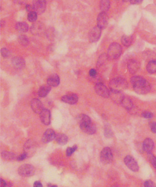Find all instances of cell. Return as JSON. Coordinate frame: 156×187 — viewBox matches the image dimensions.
Segmentation results:
<instances>
[{
  "label": "cell",
  "instance_id": "f6af8a7d",
  "mask_svg": "<svg viewBox=\"0 0 156 187\" xmlns=\"http://www.w3.org/2000/svg\"><path fill=\"white\" fill-rule=\"evenodd\" d=\"M26 9L27 10V11L29 13L34 11V8H33V6H32L31 5H29V4L26 5Z\"/></svg>",
  "mask_w": 156,
  "mask_h": 187
},
{
  "label": "cell",
  "instance_id": "bcb514c9",
  "mask_svg": "<svg viewBox=\"0 0 156 187\" xmlns=\"http://www.w3.org/2000/svg\"><path fill=\"white\" fill-rule=\"evenodd\" d=\"M34 187H43V185L40 181H36L34 184Z\"/></svg>",
  "mask_w": 156,
  "mask_h": 187
},
{
  "label": "cell",
  "instance_id": "6da1fadb",
  "mask_svg": "<svg viewBox=\"0 0 156 187\" xmlns=\"http://www.w3.org/2000/svg\"><path fill=\"white\" fill-rule=\"evenodd\" d=\"M131 82L134 91L139 94H146L150 92L151 86L147 80L140 76H134L131 78Z\"/></svg>",
  "mask_w": 156,
  "mask_h": 187
},
{
  "label": "cell",
  "instance_id": "5b68a950",
  "mask_svg": "<svg viewBox=\"0 0 156 187\" xmlns=\"http://www.w3.org/2000/svg\"><path fill=\"white\" fill-rule=\"evenodd\" d=\"M18 173L21 176L23 177H31L34 175L35 169L34 167L28 164L21 165L18 169Z\"/></svg>",
  "mask_w": 156,
  "mask_h": 187
},
{
  "label": "cell",
  "instance_id": "7c38bea8",
  "mask_svg": "<svg viewBox=\"0 0 156 187\" xmlns=\"http://www.w3.org/2000/svg\"><path fill=\"white\" fill-rule=\"evenodd\" d=\"M33 8L34 12L37 14L44 13L46 8V1L44 0H37L34 2Z\"/></svg>",
  "mask_w": 156,
  "mask_h": 187
},
{
  "label": "cell",
  "instance_id": "44dd1931",
  "mask_svg": "<svg viewBox=\"0 0 156 187\" xmlns=\"http://www.w3.org/2000/svg\"><path fill=\"white\" fill-rule=\"evenodd\" d=\"M109 97L112 99L114 102L116 103L121 104L122 100L125 97V96L122 92H113L110 91Z\"/></svg>",
  "mask_w": 156,
  "mask_h": 187
},
{
  "label": "cell",
  "instance_id": "30bf717a",
  "mask_svg": "<svg viewBox=\"0 0 156 187\" xmlns=\"http://www.w3.org/2000/svg\"><path fill=\"white\" fill-rule=\"evenodd\" d=\"M97 26L101 30L106 28L108 22V17L106 12L100 13L97 17Z\"/></svg>",
  "mask_w": 156,
  "mask_h": 187
},
{
  "label": "cell",
  "instance_id": "ba28073f",
  "mask_svg": "<svg viewBox=\"0 0 156 187\" xmlns=\"http://www.w3.org/2000/svg\"><path fill=\"white\" fill-rule=\"evenodd\" d=\"M31 32L34 35H41L46 33L45 26L43 23L38 21L34 23L30 28Z\"/></svg>",
  "mask_w": 156,
  "mask_h": 187
},
{
  "label": "cell",
  "instance_id": "8d00e7d4",
  "mask_svg": "<svg viewBox=\"0 0 156 187\" xmlns=\"http://www.w3.org/2000/svg\"><path fill=\"white\" fill-rule=\"evenodd\" d=\"M148 158L153 167L156 169V157L152 153L148 154Z\"/></svg>",
  "mask_w": 156,
  "mask_h": 187
},
{
  "label": "cell",
  "instance_id": "f546056e",
  "mask_svg": "<svg viewBox=\"0 0 156 187\" xmlns=\"http://www.w3.org/2000/svg\"><path fill=\"white\" fill-rule=\"evenodd\" d=\"M147 70L150 73H154L156 72V60L150 61L147 64Z\"/></svg>",
  "mask_w": 156,
  "mask_h": 187
},
{
  "label": "cell",
  "instance_id": "5bb4252c",
  "mask_svg": "<svg viewBox=\"0 0 156 187\" xmlns=\"http://www.w3.org/2000/svg\"><path fill=\"white\" fill-rule=\"evenodd\" d=\"M56 134L55 133V132L52 129H48L43 134V136L42 138V141L44 143H47L50 142L52 141L53 139H55Z\"/></svg>",
  "mask_w": 156,
  "mask_h": 187
},
{
  "label": "cell",
  "instance_id": "cb8c5ba5",
  "mask_svg": "<svg viewBox=\"0 0 156 187\" xmlns=\"http://www.w3.org/2000/svg\"><path fill=\"white\" fill-rule=\"evenodd\" d=\"M51 90V87L48 84H44L38 90V94L40 97H45Z\"/></svg>",
  "mask_w": 156,
  "mask_h": 187
},
{
  "label": "cell",
  "instance_id": "f5cc1de1",
  "mask_svg": "<svg viewBox=\"0 0 156 187\" xmlns=\"http://www.w3.org/2000/svg\"><path fill=\"white\" fill-rule=\"evenodd\" d=\"M112 187H118V186H117V185H113Z\"/></svg>",
  "mask_w": 156,
  "mask_h": 187
},
{
  "label": "cell",
  "instance_id": "9a60e30c",
  "mask_svg": "<svg viewBox=\"0 0 156 187\" xmlns=\"http://www.w3.org/2000/svg\"><path fill=\"white\" fill-rule=\"evenodd\" d=\"M80 128L82 131L87 134H94L96 132V127L92 122L86 123L84 125H80Z\"/></svg>",
  "mask_w": 156,
  "mask_h": 187
},
{
  "label": "cell",
  "instance_id": "681fc988",
  "mask_svg": "<svg viewBox=\"0 0 156 187\" xmlns=\"http://www.w3.org/2000/svg\"><path fill=\"white\" fill-rule=\"evenodd\" d=\"M0 24H1V27H3L5 25V21H3V20H1Z\"/></svg>",
  "mask_w": 156,
  "mask_h": 187
},
{
  "label": "cell",
  "instance_id": "277c9868",
  "mask_svg": "<svg viewBox=\"0 0 156 187\" xmlns=\"http://www.w3.org/2000/svg\"><path fill=\"white\" fill-rule=\"evenodd\" d=\"M37 148V143L33 139L27 140L23 146V153H26L27 158L34 156Z\"/></svg>",
  "mask_w": 156,
  "mask_h": 187
},
{
  "label": "cell",
  "instance_id": "8fae6325",
  "mask_svg": "<svg viewBox=\"0 0 156 187\" xmlns=\"http://www.w3.org/2000/svg\"><path fill=\"white\" fill-rule=\"evenodd\" d=\"M101 36V29L98 26L92 28L88 34V38L90 42H95L99 40Z\"/></svg>",
  "mask_w": 156,
  "mask_h": 187
},
{
  "label": "cell",
  "instance_id": "e575fe53",
  "mask_svg": "<svg viewBox=\"0 0 156 187\" xmlns=\"http://www.w3.org/2000/svg\"><path fill=\"white\" fill-rule=\"evenodd\" d=\"M46 34L47 36L48 39L50 40H53V38L55 37V30L53 27H49L46 31Z\"/></svg>",
  "mask_w": 156,
  "mask_h": 187
},
{
  "label": "cell",
  "instance_id": "1f68e13d",
  "mask_svg": "<svg viewBox=\"0 0 156 187\" xmlns=\"http://www.w3.org/2000/svg\"><path fill=\"white\" fill-rule=\"evenodd\" d=\"M108 56L106 53H103L102 54L100 57L98 58V59L97 61V66L98 67H100L101 66L103 65V64H105L106 62L107 59H108Z\"/></svg>",
  "mask_w": 156,
  "mask_h": 187
},
{
  "label": "cell",
  "instance_id": "8992f818",
  "mask_svg": "<svg viewBox=\"0 0 156 187\" xmlns=\"http://www.w3.org/2000/svg\"><path fill=\"white\" fill-rule=\"evenodd\" d=\"M100 159L104 164H107L112 162L113 154L112 150L108 147H105L100 153Z\"/></svg>",
  "mask_w": 156,
  "mask_h": 187
},
{
  "label": "cell",
  "instance_id": "ee69618b",
  "mask_svg": "<svg viewBox=\"0 0 156 187\" xmlns=\"http://www.w3.org/2000/svg\"><path fill=\"white\" fill-rule=\"evenodd\" d=\"M26 158H27V156L26 155V154L25 153H23L21 154H20V156H18L17 157V160L18 161H23V160H25Z\"/></svg>",
  "mask_w": 156,
  "mask_h": 187
},
{
  "label": "cell",
  "instance_id": "4316f807",
  "mask_svg": "<svg viewBox=\"0 0 156 187\" xmlns=\"http://www.w3.org/2000/svg\"><path fill=\"white\" fill-rule=\"evenodd\" d=\"M1 157L6 161H13L14 159H17V157H16L15 154L11 152H9V151H3L1 153Z\"/></svg>",
  "mask_w": 156,
  "mask_h": 187
},
{
  "label": "cell",
  "instance_id": "4fadbf2b",
  "mask_svg": "<svg viewBox=\"0 0 156 187\" xmlns=\"http://www.w3.org/2000/svg\"><path fill=\"white\" fill-rule=\"evenodd\" d=\"M31 107L33 111L37 114H40L44 110V105L41 101L37 98H34L31 102Z\"/></svg>",
  "mask_w": 156,
  "mask_h": 187
},
{
  "label": "cell",
  "instance_id": "e0dca14e",
  "mask_svg": "<svg viewBox=\"0 0 156 187\" xmlns=\"http://www.w3.org/2000/svg\"><path fill=\"white\" fill-rule=\"evenodd\" d=\"M12 64L14 67L18 69H21L24 68L26 65L25 59L21 57L16 56L13 57Z\"/></svg>",
  "mask_w": 156,
  "mask_h": 187
},
{
  "label": "cell",
  "instance_id": "816d5d0a",
  "mask_svg": "<svg viewBox=\"0 0 156 187\" xmlns=\"http://www.w3.org/2000/svg\"><path fill=\"white\" fill-rule=\"evenodd\" d=\"M48 187H57L56 185H52L51 184H48Z\"/></svg>",
  "mask_w": 156,
  "mask_h": 187
},
{
  "label": "cell",
  "instance_id": "b9f144b4",
  "mask_svg": "<svg viewBox=\"0 0 156 187\" xmlns=\"http://www.w3.org/2000/svg\"><path fill=\"white\" fill-rule=\"evenodd\" d=\"M89 75L92 78H96L97 77V72L95 69H90L89 72Z\"/></svg>",
  "mask_w": 156,
  "mask_h": 187
},
{
  "label": "cell",
  "instance_id": "2e32d148",
  "mask_svg": "<svg viewBox=\"0 0 156 187\" xmlns=\"http://www.w3.org/2000/svg\"><path fill=\"white\" fill-rule=\"evenodd\" d=\"M61 100L63 102L69 104H75L78 102V97L76 94H69L63 96Z\"/></svg>",
  "mask_w": 156,
  "mask_h": 187
},
{
  "label": "cell",
  "instance_id": "7dc6e473",
  "mask_svg": "<svg viewBox=\"0 0 156 187\" xmlns=\"http://www.w3.org/2000/svg\"><path fill=\"white\" fill-rule=\"evenodd\" d=\"M129 2H131V4L136 5V4H140V3H142V1H141V0H131V1H129Z\"/></svg>",
  "mask_w": 156,
  "mask_h": 187
},
{
  "label": "cell",
  "instance_id": "f1b7e54d",
  "mask_svg": "<svg viewBox=\"0 0 156 187\" xmlns=\"http://www.w3.org/2000/svg\"><path fill=\"white\" fill-rule=\"evenodd\" d=\"M133 41V37L132 36L123 35L121 38V42L125 47H129L131 46Z\"/></svg>",
  "mask_w": 156,
  "mask_h": 187
},
{
  "label": "cell",
  "instance_id": "7402d4cb",
  "mask_svg": "<svg viewBox=\"0 0 156 187\" xmlns=\"http://www.w3.org/2000/svg\"><path fill=\"white\" fill-rule=\"evenodd\" d=\"M140 65L137 61L132 59L128 63V69L129 72L132 74H134L137 72L140 69Z\"/></svg>",
  "mask_w": 156,
  "mask_h": 187
},
{
  "label": "cell",
  "instance_id": "484cf974",
  "mask_svg": "<svg viewBox=\"0 0 156 187\" xmlns=\"http://www.w3.org/2000/svg\"><path fill=\"white\" fill-rule=\"evenodd\" d=\"M15 28H16V30H17L18 31L25 33V32H27L28 31L29 27H28V25L26 22H19L16 23L15 25Z\"/></svg>",
  "mask_w": 156,
  "mask_h": 187
},
{
  "label": "cell",
  "instance_id": "3957f363",
  "mask_svg": "<svg viewBox=\"0 0 156 187\" xmlns=\"http://www.w3.org/2000/svg\"><path fill=\"white\" fill-rule=\"evenodd\" d=\"M122 53V47L118 43L114 42L109 45L107 51L108 57L111 59L119 58Z\"/></svg>",
  "mask_w": 156,
  "mask_h": 187
},
{
  "label": "cell",
  "instance_id": "9c48e42d",
  "mask_svg": "<svg viewBox=\"0 0 156 187\" xmlns=\"http://www.w3.org/2000/svg\"><path fill=\"white\" fill-rule=\"evenodd\" d=\"M124 162L126 166L132 171L137 172L139 170V166L134 158L131 156H127L124 158Z\"/></svg>",
  "mask_w": 156,
  "mask_h": 187
},
{
  "label": "cell",
  "instance_id": "ffe728a7",
  "mask_svg": "<svg viewBox=\"0 0 156 187\" xmlns=\"http://www.w3.org/2000/svg\"><path fill=\"white\" fill-rule=\"evenodd\" d=\"M47 84H48L51 87H57L60 83L59 76L56 74L50 75L47 78Z\"/></svg>",
  "mask_w": 156,
  "mask_h": 187
},
{
  "label": "cell",
  "instance_id": "c3c4849f",
  "mask_svg": "<svg viewBox=\"0 0 156 187\" xmlns=\"http://www.w3.org/2000/svg\"><path fill=\"white\" fill-rule=\"evenodd\" d=\"M7 182H6L5 181L3 180V179H1V187H5L6 185Z\"/></svg>",
  "mask_w": 156,
  "mask_h": 187
},
{
  "label": "cell",
  "instance_id": "4dcf8cb0",
  "mask_svg": "<svg viewBox=\"0 0 156 187\" xmlns=\"http://www.w3.org/2000/svg\"><path fill=\"white\" fill-rule=\"evenodd\" d=\"M110 7V1H101L100 2V9L102 10V12H106L109 9Z\"/></svg>",
  "mask_w": 156,
  "mask_h": 187
},
{
  "label": "cell",
  "instance_id": "d6a6232c",
  "mask_svg": "<svg viewBox=\"0 0 156 187\" xmlns=\"http://www.w3.org/2000/svg\"><path fill=\"white\" fill-rule=\"evenodd\" d=\"M18 41L19 43L22 44V46H26L29 44V40L28 38L24 34H21L18 37Z\"/></svg>",
  "mask_w": 156,
  "mask_h": 187
},
{
  "label": "cell",
  "instance_id": "f35d334b",
  "mask_svg": "<svg viewBox=\"0 0 156 187\" xmlns=\"http://www.w3.org/2000/svg\"><path fill=\"white\" fill-rule=\"evenodd\" d=\"M1 55H2V56L3 57H5V58H7V57H9L10 56V52L9 51V50H8V49H7L6 48H1Z\"/></svg>",
  "mask_w": 156,
  "mask_h": 187
},
{
  "label": "cell",
  "instance_id": "836d02e7",
  "mask_svg": "<svg viewBox=\"0 0 156 187\" xmlns=\"http://www.w3.org/2000/svg\"><path fill=\"white\" fill-rule=\"evenodd\" d=\"M104 134L105 136L107 138H111L113 136V132L110 125H106L104 128Z\"/></svg>",
  "mask_w": 156,
  "mask_h": 187
},
{
  "label": "cell",
  "instance_id": "d6986e66",
  "mask_svg": "<svg viewBox=\"0 0 156 187\" xmlns=\"http://www.w3.org/2000/svg\"><path fill=\"white\" fill-rule=\"evenodd\" d=\"M142 146H143V150L144 151H145L146 153H147V154H148V153H152V150L154 149V144L152 139L148 138L144 140Z\"/></svg>",
  "mask_w": 156,
  "mask_h": 187
},
{
  "label": "cell",
  "instance_id": "74e56055",
  "mask_svg": "<svg viewBox=\"0 0 156 187\" xmlns=\"http://www.w3.org/2000/svg\"><path fill=\"white\" fill-rule=\"evenodd\" d=\"M77 146L74 145L72 147H69L66 150V155L68 157L71 156L73 153L75 152L76 150H77Z\"/></svg>",
  "mask_w": 156,
  "mask_h": 187
},
{
  "label": "cell",
  "instance_id": "f907efd6",
  "mask_svg": "<svg viewBox=\"0 0 156 187\" xmlns=\"http://www.w3.org/2000/svg\"><path fill=\"white\" fill-rule=\"evenodd\" d=\"M12 187V184L11 182H7L6 185L5 187Z\"/></svg>",
  "mask_w": 156,
  "mask_h": 187
},
{
  "label": "cell",
  "instance_id": "60d3db41",
  "mask_svg": "<svg viewBox=\"0 0 156 187\" xmlns=\"http://www.w3.org/2000/svg\"><path fill=\"white\" fill-rule=\"evenodd\" d=\"M144 187H156V185L153 182L150 180H147L144 183Z\"/></svg>",
  "mask_w": 156,
  "mask_h": 187
},
{
  "label": "cell",
  "instance_id": "52a82bcc",
  "mask_svg": "<svg viewBox=\"0 0 156 187\" xmlns=\"http://www.w3.org/2000/svg\"><path fill=\"white\" fill-rule=\"evenodd\" d=\"M94 90L97 94L103 98H108L110 95V91L105 84L98 82L94 86Z\"/></svg>",
  "mask_w": 156,
  "mask_h": 187
},
{
  "label": "cell",
  "instance_id": "603a6c76",
  "mask_svg": "<svg viewBox=\"0 0 156 187\" xmlns=\"http://www.w3.org/2000/svg\"><path fill=\"white\" fill-rule=\"evenodd\" d=\"M121 104L125 109H127L129 112H131L132 111H133V109L134 106H133V102L128 97L125 96L123 99L122 100Z\"/></svg>",
  "mask_w": 156,
  "mask_h": 187
},
{
  "label": "cell",
  "instance_id": "ac0fdd59",
  "mask_svg": "<svg viewBox=\"0 0 156 187\" xmlns=\"http://www.w3.org/2000/svg\"><path fill=\"white\" fill-rule=\"evenodd\" d=\"M40 119L41 122L46 125H48L51 123V113L47 109H44L40 113Z\"/></svg>",
  "mask_w": 156,
  "mask_h": 187
},
{
  "label": "cell",
  "instance_id": "7a4b0ae2",
  "mask_svg": "<svg viewBox=\"0 0 156 187\" xmlns=\"http://www.w3.org/2000/svg\"><path fill=\"white\" fill-rule=\"evenodd\" d=\"M109 87L111 91L122 92L128 87V82L122 77L113 78L109 82Z\"/></svg>",
  "mask_w": 156,
  "mask_h": 187
},
{
  "label": "cell",
  "instance_id": "83f0119b",
  "mask_svg": "<svg viewBox=\"0 0 156 187\" xmlns=\"http://www.w3.org/2000/svg\"><path fill=\"white\" fill-rule=\"evenodd\" d=\"M77 122L79 125H84L86 123H90V122H92V121H91L90 118L88 115H86L84 114H81L78 115L77 117Z\"/></svg>",
  "mask_w": 156,
  "mask_h": 187
},
{
  "label": "cell",
  "instance_id": "d590c367",
  "mask_svg": "<svg viewBox=\"0 0 156 187\" xmlns=\"http://www.w3.org/2000/svg\"><path fill=\"white\" fill-rule=\"evenodd\" d=\"M27 19L28 21L30 22H35L37 19V13L35 12L34 11L28 13Z\"/></svg>",
  "mask_w": 156,
  "mask_h": 187
},
{
  "label": "cell",
  "instance_id": "d4e9b609",
  "mask_svg": "<svg viewBox=\"0 0 156 187\" xmlns=\"http://www.w3.org/2000/svg\"><path fill=\"white\" fill-rule=\"evenodd\" d=\"M55 140L57 144L60 146H64L68 142V137L66 134L58 133L56 134L55 137Z\"/></svg>",
  "mask_w": 156,
  "mask_h": 187
},
{
  "label": "cell",
  "instance_id": "ab89813d",
  "mask_svg": "<svg viewBox=\"0 0 156 187\" xmlns=\"http://www.w3.org/2000/svg\"><path fill=\"white\" fill-rule=\"evenodd\" d=\"M153 113L148 111H144L142 113V116L145 118L150 119L153 117Z\"/></svg>",
  "mask_w": 156,
  "mask_h": 187
},
{
  "label": "cell",
  "instance_id": "7bdbcfd3",
  "mask_svg": "<svg viewBox=\"0 0 156 187\" xmlns=\"http://www.w3.org/2000/svg\"><path fill=\"white\" fill-rule=\"evenodd\" d=\"M150 127L151 131L153 133H156V122H153L150 123Z\"/></svg>",
  "mask_w": 156,
  "mask_h": 187
}]
</instances>
